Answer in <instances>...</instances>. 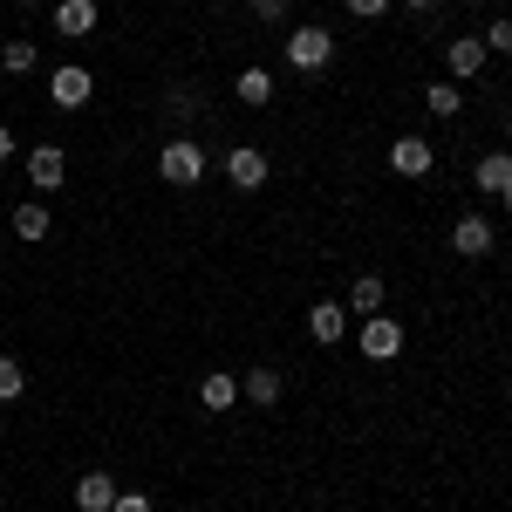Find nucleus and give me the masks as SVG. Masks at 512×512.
I'll use <instances>...</instances> for the list:
<instances>
[{"mask_svg": "<svg viewBox=\"0 0 512 512\" xmlns=\"http://www.w3.org/2000/svg\"><path fill=\"white\" fill-rule=\"evenodd\" d=\"M21 390H28V369H21L14 355H0V403H14Z\"/></svg>", "mask_w": 512, "mask_h": 512, "instance_id": "obj_21", "label": "nucleus"}, {"mask_svg": "<svg viewBox=\"0 0 512 512\" xmlns=\"http://www.w3.org/2000/svg\"><path fill=\"white\" fill-rule=\"evenodd\" d=\"M287 62H294L301 76H321V69L335 62V35H328V28H294V35H287Z\"/></svg>", "mask_w": 512, "mask_h": 512, "instance_id": "obj_1", "label": "nucleus"}, {"mask_svg": "<svg viewBox=\"0 0 512 512\" xmlns=\"http://www.w3.org/2000/svg\"><path fill=\"white\" fill-rule=\"evenodd\" d=\"M349 315H383V274H362L349 287Z\"/></svg>", "mask_w": 512, "mask_h": 512, "instance_id": "obj_17", "label": "nucleus"}, {"mask_svg": "<svg viewBox=\"0 0 512 512\" xmlns=\"http://www.w3.org/2000/svg\"><path fill=\"white\" fill-rule=\"evenodd\" d=\"M117 506V478L110 472H82L76 478V512H110Z\"/></svg>", "mask_w": 512, "mask_h": 512, "instance_id": "obj_12", "label": "nucleus"}, {"mask_svg": "<svg viewBox=\"0 0 512 512\" xmlns=\"http://www.w3.org/2000/svg\"><path fill=\"white\" fill-rule=\"evenodd\" d=\"M403 7H410V14H437L444 0H403Z\"/></svg>", "mask_w": 512, "mask_h": 512, "instance_id": "obj_27", "label": "nucleus"}, {"mask_svg": "<svg viewBox=\"0 0 512 512\" xmlns=\"http://www.w3.org/2000/svg\"><path fill=\"white\" fill-rule=\"evenodd\" d=\"M472 7H492V0H472Z\"/></svg>", "mask_w": 512, "mask_h": 512, "instance_id": "obj_31", "label": "nucleus"}, {"mask_svg": "<svg viewBox=\"0 0 512 512\" xmlns=\"http://www.w3.org/2000/svg\"><path fill=\"white\" fill-rule=\"evenodd\" d=\"M472 185L485 198H506L512 192V151H485V158L472 164Z\"/></svg>", "mask_w": 512, "mask_h": 512, "instance_id": "obj_7", "label": "nucleus"}, {"mask_svg": "<svg viewBox=\"0 0 512 512\" xmlns=\"http://www.w3.org/2000/svg\"><path fill=\"white\" fill-rule=\"evenodd\" d=\"M308 335H315L321 349H335V342L349 335V308H342V301H315V308H308Z\"/></svg>", "mask_w": 512, "mask_h": 512, "instance_id": "obj_9", "label": "nucleus"}, {"mask_svg": "<svg viewBox=\"0 0 512 512\" xmlns=\"http://www.w3.org/2000/svg\"><path fill=\"white\" fill-rule=\"evenodd\" d=\"M14 7H41V0H14Z\"/></svg>", "mask_w": 512, "mask_h": 512, "instance_id": "obj_29", "label": "nucleus"}, {"mask_svg": "<svg viewBox=\"0 0 512 512\" xmlns=\"http://www.w3.org/2000/svg\"><path fill=\"white\" fill-rule=\"evenodd\" d=\"M280 390H287V383H280V369H246V376H239V396H246V403H260V410H274Z\"/></svg>", "mask_w": 512, "mask_h": 512, "instance_id": "obj_15", "label": "nucleus"}, {"mask_svg": "<svg viewBox=\"0 0 512 512\" xmlns=\"http://www.w3.org/2000/svg\"><path fill=\"white\" fill-rule=\"evenodd\" d=\"M506 144H512V117H506Z\"/></svg>", "mask_w": 512, "mask_h": 512, "instance_id": "obj_30", "label": "nucleus"}, {"mask_svg": "<svg viewBox=\"0 0 512 512\" xmlns=\"http://www.w3.org/2000/svg\"><path fill=\"white\" fill-rule=\"evenodd\" d=\"M424 110H431V117H458V110H465V89H458V82H431V89H424Z\"/></svg>", "mask_w": 512, "mask_h": 512, "instance_id": "obj_19", "label": "nucleus"}, {"mask_svg": "<svg viewBox=\"0 0 512 512\" xmlns=\"http://www.w3.org/2000/svg\"><path fill=\"white\" fill-rule=\"evenodd\" d=\"M390 7H396V0H349L355 21H376V14H390Z\"/></svg>", "mask_w": 512, "mask_h": 512, "instance_id": "obj_24", "label": "nucleus"}, {"mask_svg": "<svg viewBox=\"0 0 512 512\" xmlns=\"http://www.w3.org/2000/svg\"><path fill=\"white\" fill-rule=\"evenodd\" d=\"M444 62H451V82H465V76H478L485 62H492V48L478 35H458V41H444Z\"/></svg>", "mask_w": 512, "mask_h": 512, "instance_id": "obj_8", "label": "nucleus"}, {"mask_svg": "<svg viewBox=\"0 0 512 512\" xmlns=\"http://www.w3.org/2000/svg\"><path fill=\"white\" fill-rule=\"evenodd\" d=\"M355 342H362L369 362H396V355H403V321H396V315H362Z\"/></svg>", "mask_w": 512, "mask_h": 512, "instance_id": "obj_3", "label": "nucleus"}, {"mask_svg": "<svg viewBox=\"0 0 512 512\" xmlns=\"http://www.w3.org/2000/svg\"><path fill=\"white\" fill-rule=\"evenodd\" d=\"M451 246H458L465 260H485V253H492V219H478V212H465V219L451 226Z\"/></svg>", "mask_w": 512, "mask_h": 512, "instance_id": "obj_11", "label": "nucleus"}, {"mask_svg": "<svg viewBox=\"0 0 512 512\" xmlns=\"http://www.w3.org/2000/svg\"><path fill=\"white\" fill-rule=\"evenodd\" d=\"M62 178H69L62 144H35V151H28V185H35V192H62Z\"/></svg>", "mask_w": 512, "mask_h": 512, "instance_id": "obj_5", "label": "nucleus"}, {"mask_svg": "<svg viewBox=\"0 0 512 512\" xmlns=\"http://www.w3.org/2000/svg\"><path fill=\"white\" fill-rule=\"evenodd\" d=\"M226 178H233L239 192H260V185L274 178V164H267L260 144H233V151H226Z\"/></svg>", "mask_w": 512, "mask_h": 512, "instance_id": "obj_4", "label": "nucleus"}, {"mask_svg": "<svg viewBox=\"0 0 512 512\" xmlns=\"http://www.w3.org/2000/svg\"><path fill=\"white\" fill-rule=\"evenodd\" d=\"M14 233L21 239H48L55 233V212H48V205H14Z\"/></svg>", "mask_w": 512, "mask_h": 512, "instance_id": "obj_18", "label": "nucleus"}, {"mask_svg": "<svg viewBox=\"0 0 512 512\" xmlns=\"http://www.w3.org/2000/svg\"><path fill=\"white\" fill-rule=\"evenodd\" d=\"M158 178L164 185H198V178H205V151H198L192 137H171L158 151Z\"/></svg>", "mask_w": 512, "mask_h": 512, "instance_id": "obj_2", "label": "nucleus"}, {"mask_svg": "<svg viewBox=\"0 0 512 512\" xmlns=\"http://www.w3.org/2000/svg\"><path fill=\"white\" fill-rule=\"evenodd\" d=\"M431 164H437V151L424 144V137H396V144H390V171H396V178H424Z\"/></svg>", "mask_w": 512, "mask_h": 512, "instance_id": "obj_10", "label": "nucleus"}, {"mask_svg": "<svg viewBox=\"0 0 512 512\" xmlns=\"http://www.w3.org/2000/svg\"><path fill=\"white\" fill-rule=\"evenodd\" d=\"M35 62H41L35 41H0V69H7V76H28Z\"/></svg>", "mask_w": 512, "mask_h": 512, "instance_id": "obj_20", "label": "nucleus"}, {"mask_svg": "<svg viewBox=\"0 0 512 512\" xmlns=\"http://www.w3.org/2000/svg\"><path fill=\"white\" fill-rule=\"evenodd\" d=\"M14 151H21V144H14V130H7V123H0V164L14 158Z\"/></svg>", "mask_w": 512, "mask_h": 512, "instance_id": "obj_26", "label": "nucleus"}, {"mask_svg": "<svg viewBox=\"0 0 512 512\" xmlns=\"http://www.w3.org/2000/svg\"><path fill=\"white\" fill-rule=\"evenodd\" d=\"M499 205H506V219H512V192H506V198H499Z\"/></svg>", "mask_w": 512, "mask_h": 512, "instance_id": "obj_28", "label": "nucleus"}, {"mask_svg": "<svg viewBox=\"0 0 512 512\" xmlns=\"http://www.w3.org/2000/svg\"><path fill=\"white\" fill-rule=\"evenodd\" d=\"M492 55H512V21H492V35H478Z\"/></svg>", "mask_w": 512, "mask_h": 512, "instance_id": "obj_22", "label": "nucleus"}, {"mask_svg": "<svg viewBox=\"0 0 512 512\" xmlns=\"http://www.w3.org/2000/svg\"><path fill=\"white\" fill-rule=\"evenodd\" d=\"M89 89H96V82H89V69L62 62V69H55V82H48V103H55V110H82V103H89Z\"/></svg>", "mask_w": 512, "mask_h": 512, "instance_id": "obj_6", "label": "nucleus"}, {"mask_svg": "<svg viewBox=\"0 0 512 512\" xmlns=\"http://www.w3.org/2000/svg\"><path fill=\"white\" fill-rule=\"evenodd\" d=\"M110 512H158V506H151L144 492H117V506H110Z\"/></svg>", "mask_w": 512, "mask_h": 512, "instance_id": "obj_25", "label": "nucleus"}, {"mask_svg": "<svg viewBox=\"0 0 512 512\" xmlns=\"http://www.w3.org/2000/svg\"><path fill=\"white\" fill-rule=\"evenodd\" d=\"M89 28H96V0H55V35L82 41Z\"/></svg>", "mask_w": 512, "mask_h": 512, "instance_id": "obj_14", "label": "nucleus"}, {"mask_svg": "<svg viewBox=\"0 0 512 512\" xmlns=\"http://www.w3.org/2000/svg\"><path fill=\"white\" fill-rule=\"evenodd\" d=\"M233 96L246 103V110H267V103H274V76H267V69H239Z\"/></svg>", "mask_w": 512, "mask_h": 512, "instance_id": "obj_16", "label": "nucleus"}, {"mask_svg": "<svg viewBox=\"0 0 512 512\" xmlns=\"http://www.w3.org/2000/svg\"><path fill=\"white\" fill-rule=\"evenodd\" d=\"M198 403H205L212 417H226V410L239 403V376H233V369H212V376L198 383Z\"/></svg>", "mask_w": 512, "mask_h": 512, "instance_id": "obj_13", "label": "nucleus"}, {"mask_svg": "<svg viewBox=\"0 0 512 512\" xmlns=\"http://www.w3.org/2000/svg\"><path fill=\"white\" fill-rule=\"evenodd\" d=\"M246 7H253L260 21H287V14H294V0H246Z\"/></svg>", "mask_w": 512, "mask_h": 512, "instance_id": "obj_23", "label": "nucleus"}]
</instances>
